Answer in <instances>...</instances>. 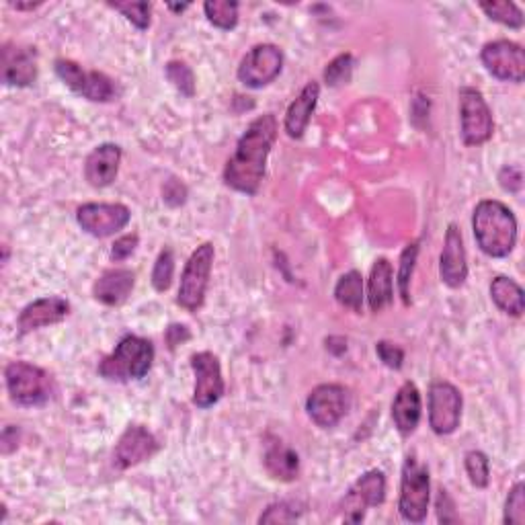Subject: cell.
Listing matches in <instances>:
<instances>
[{
    "mask_svg": "<svg viewBox=\"0 0 525 525\" xmlns=\"http://www.w3.org/2000/svg\"><path fill=\"white\" fill-rule=\"evenodd\" d=\"M169 9L175 11V13H183V11L189 9V5H169Z\"/></svg>",
    "mask_w": 525,
    "mask_h": 525,
    "instance_id": "f6af8a7d",
    "label": "cell"
},
{
    "mask_svg": "<svg viewBox=\"0 0 525 525\" xmlns=\"http://www.w3.org/2000/svg\"><path fill=\"white\" fill-rule=\"evenodd\" d=\"M298 517L300 513L290 503H273L259 517V523H290V521H296Z\"/></svg>",
    "mask_w": 525,
    "mask_h": 525,
    "instance_id": "8d00e7d4",
    "label": "cell"
},
{
    "mask_svg": "<svg viewBox=\"0 0 525 525\" xmlns=\"http://www.w3.org/2000/svg\"><path fill=\"white\" fill-rule=\"evenodd\" d=\"M464 468L468 474V480L472 482V487L476 489H487L489 482H491V462L489 456L480 452V450H472L464 456Z\"/></svg>",
    "mask_w": 525,
    "mask_h": 525,
    "instance_id": "f546056e",
    "label": "cell"
},
{
    "mask_svg": "<svg viewBox=\"0 0 525 525\" xmlns=\"http://www.w3.org/2000/svg\"><path fill=\"white\" fill-rule=\"evenodd\" d=\"M136 286V273L132 269H107L93 286V298L103 306L117 308L126 304Z\"/></svg>",
    "mask_w": 525,
    "mask_h": 525,
    "instance_id": "44dd1931",
    "label": "cell"
},
{
    "mask_svg": "<svg viewBox=\"0 0 525 525\" xmlns=\"http://www.w3.org/2000/svg\"><path fill=\"white\" fill-rule=\"evenodd\" d=\"M460 134L466 146L487 144L495 134L493 111L478 89H460Z\"/></svg>",
    "mask_w": 525,
    "mask_h": 525,
    "instance_id": "52a82bcc",
    "label": "cell"
},
{
    "mask_svg": "<svg viewBox=\"0 0 525 525\" xmlns=\"http://www.w3.org/2000/svg\"><path fill=\"white\" fill-rule=\"evenodd\" d=\"M480 60L497 80L503 83L521 85L525 78V54L523 48L509 39H495V42L484 44L480 50Z\"/></svg>",
    "mask_w": 525,
    "mask_h": 525,
    "instance_id": "5bb4252c",
    "label": "cell"
},
{
    "mask_svg": "<svg viewBox=\"0 0 525 525\" xmlns=\"http://www.w3.org/2000/svg\"><path fill=\"white\" fill-rule=\"evenodd\" d=\"M462 407V394L454 384L437 380L429 386V427L435 435H452L460 427Z\"/></svg>",
    "mask_w": 525,
    "mask_h": 525,
    "instance_id": "7c38bea8",
    "label": "cell"
},
{
    "mask_svg": "<svg viewBox=\"0 0 525 525\" xmlns=\"http://www.w3.org/2000/svg\"><path fill=\"white\" fill-rule=\"evenodd\" d=\"M160 452V443L144 425H130L115 443L113 460L119 470L134 468Z\"/></svg>",
    "mask_w": 525,
    "mask_h": 525,
    "instance_id": "2e32d148",
    "label": "cell"
},
{
    "mask_svg": "<svg viewBox=\"0 0 525 525\" xmlns=\"http://www.w3.org/2000/svg\"><path fill=\"white\" fill-rule=\"evenodd\" d=\"M263 464L269 476L279 482H294L300 474V456L288 446V443L279 439L267 443Z\"/></svg>",
    "mask_w": 525,
    "mask_h": 525,
    "instance_id": "d4e9b609",
    "label": "cell"
},
{
    "mask_svg": "<svg viewBox=\"0 0 525 525\" xmlns=\"http://www.w3.org/2000/svg\"><path fill=\"white\" fill-rule=\"evenodd\" d=\"M132 212L124 204H85L76 210V222L95 238H109L124 230Z\"/></svg>",
    "mask_w": 525,
    "mask_h": 525,
    "instance_id": "9a60e30c",
    "label": "cell"
},
{
    "mask_svg": "<svg viewBox=\"0 0 525 525\" xmlns=\"http://www.w3.org/2000/svg\"><path fill=\"white\" fill-rule=\"evenodd\" d=\"M437 519L441 523H454L458 521V515L454 511V501L450 499L448 491L446 489H439V495H437Z\"/></svg>",
    "mask_w": 525,
    "mask_h": 525,
    "instance_id": "60d3db41",
    "label": "cell"
},
{
    "mask_svg": "<svg viewBox=\"0 0 525 525\" xmlns=\"http://www.w3.org/2000/svg\"><path fill=\"white\" fill-rule=\"evenodd\" d=\"M191 370L195 376L193 405L197 409H212L226 392L220 359L212 351H199L191 355Z\"/></svg>",
    "mask_w": 525,
    "mask_h": 525,
    "instance_id": "30bf717a",
    "label": "cell"
},
{
    "mask_svg": "<svg viewBox=\"0 0 525 525\" xmlns=\"http://www.w3.org/2000/svg\"><path fill=\"white\" fill-rule=\"evenodd\" d=\"M394 302V269L386 257L374 261L368 279V304L370 310L380 314Z\"/></svg>",
    "mask_w": 525,
    "mask_h": 525,
    "instance_id": "cb8c5ba5",
    "label": "cell"
},
{
    "mask_svg": "<svg viewBox=\"0 0 525 525\" xmlns=\"http://www.w3.org/2000/svg\"><path fill=\"white\" fill-rule=\"evenodd\" d=\"M386 501V474L382 470H368L361 474L341 501L343 519L347 523H359L366 511L380 507Z\"/></svg>",
    "mask_w": 525,
    "mask_h": 525,
    "instance_id": "9c48e42d",
    "label": "cell"
},
{
    "mask_svg": "<svg viewBox=\"0 0 525 525\" xmlns=\"http://www.w3.org/2000/svg\"><path fill=\"white\" fill-rule=\"evenodd\" d=\"M363 296L366 294H363V277L359 271L353 269L339 277L337 286H335V300L343 308L359 314L363 308Z\"/></svg>",
    "mask_w": 525,
    "mask_h": 525,
    "instance_id": "4316f807",
    "label": "cell"
},
{
    "mask_svg": "<svg viewBox=\"0 0 525 525\" xmlns=\"http://www.w3.org/2000/svg\"><path fill=\"white\" fill-rule=\"evenodd\" d=\"M165 74L169 78V83L187 99H191L195 95V74L193 70L181 62V60H171L165 66Z\"/></svg>",
    "mask_w": 525,
    "mask_h": 525,
    "instance_id": "d6a6232c",
    "label": "cell"
},
{
    "mask_svg": "<svg viewBox=\"0 0 525 525\" xmlns=\"http://www.w3.org/2000/svg\"><path fill=\"white\" fill-rule=\"evenodd\" d=\"M499 183H501V187H503L505 191L517 193V191L521 189V185H523L521 169H517V167H505V169H501V173H499Z\"/></svg>",
    "mask_w": 525,
    "mask_h": 525,
    "instance_id": "b9f144b4",
    "label": "cell"
},
{
    "mask_svg": "<svg viewBox=\"0 0 525 525\" xmlns=\"http://www.w3.org/2000/svg\"><path fill=\"white\" fill-rule=\"evenodd\" d=\"M503 521L507 525H523L525 523V484L515 482L513 489L505 501V515Z\"/></svg>",
    "mask_w": 525,
    "mask_h": 525,
    "instance_id": "d590c367",
    "label": "cell"
},
{
    "mask_svg": "<svg viewBox=\"0 0 525 525\" xmlns=\"http://www.w3.org/2000/svg\"><path fill=\"white\" fill-rule=\"evenodd\" d=\"M163 199L171 208H179L187 201V187L179 179H169L163 187Z\"/></svg>",
    "mask_w": 525,
    "mask_h": 525,
    "instance_id": "ab89813d",
    "label": "cell"
},
{
    "mask_svg": "<svg viewBox=\"0 0 525 525\" xmlns=\"http://www.w3.org/2000/svg\"><path fill=\"white\" fill-rule=\"evenodd\" d=\"M138 242H140V236L138 234H124V236H119L115 242H113V247H111V261L115 263H121V261H126L130 259L136 249H138Z\"/></svg>",
    "mask_w": 525,
    "mask_h": 525,
    "instance_id": "74e56055",
    "label": "cell"
},
{
    "mask_svg": "<svg viewBox=\"0 0 525 525\" xmlns=\"http://www.w3.org/2000/svg\"><path fill=\"white\" fill-rule=\"evenodd\" d=\"M318 97H320V85L312 80V83H308L300 91V95L292 101V105L288 107L286 119H284V128L292 140H300L304 136L310 119H312V113L316 109Z\"/></svg>",
    "mask_w": 525,
    "mask_h": 525,
    "instance_id": "603a6c76",
    "label": "cell"
},
{
    "mask_svg": "<svg viewBox=\"0 0 525 525\" xmlns=\"http://www.w3.org/2000/svg\"><path fill=\"white\" fill-rule=\"evenodd\" d=\"M431 501V478L429 468L417 460V456H407L402 464L400 476V497L398 513L409 523H423Z\"/></svg>",
    "mask_w": 525,
    "mask_h": 525,
    "instance_id": "5b68a950",
    "label": "cell"
},
{
    "mask_svg": "<svg viewBox=\"0 0 525 525\" xmlns=\"http://www.w3.org/2000/svg\"><path fill=\"white\" fill-rule=\"evenodd\" d=\"M417 257H419V242H411L407 245V249L400 253V261H398V294L400 300L405 306H411V281H413V273L417 267Z\"/></svg>",
    "mask_w": 525,
    "mask_h": 525,
    "instance_id": "83f0119b",
    "label": "cell"
},
{
    "mask_svg": "<svg viewBox=\"0 0 525 525\" xmlns=\"http://www.w3.org/2000/svg\"><path fill=\"white\" fill-rule=\"evenodd\" d=\"M5 382L11 400L19 407H44L54 396L52 376L29 361H11L5 368Z\"/></svg>",
    "mask_w": 525,
    "mask_h": 525,
    "instance_id": "277c9868",
    "label": "cell"
},
{
    "mask_svg": "<svg viewBox=\"0 0 525 525\" xmlns=\"http://www.w3.org/2000/svg\"><path fill=\"white\" fill-rule=\"evenodd\" d=\"M107 7L124 15L140 31H146L150 27V15H152L150 3H134V0H128V3H107Z\"/></svg>",
    "mask_w": 525,
    "mask_h": 525,
    "instance_id": "e575fe53",
    "label": "cell"
},
{
    "mask_svg": "<svg viewBox=\"0 0 525 525\" xmlns=\"http://www.w3.org/2000/svg\"><path fill=\"white\" fill-rule=\"evenodd\" d=\"M491 298L497 304V308L509 316L519 318L525 310V294L523 288L517 284L515 279L497 275L491 281Z\"/></svg>",
    "mask_w": 525,
    "mask_h": 525,
    "instance_id": "484cf974",
    "label": "cell"
},
{
    "mask_svg": "<svg viewBox=\"0 0 525 525\" xmlns=\"http://www.w3.org/2000/svg\"><path fill=\"white\" fill-rule=\"evenodd\" d=\"M439 277L443 284L452 290H458L466 284L468 279V261L464 238L456 224H450L443 238V249L439 255Z\"/></svg>",
    "mask_w": 525,
    "mask_h": 525,
    "instance_id": "ac0fdd59",
    "label": "cell"
},
{
    "mask_svg": "<svg viewBox=\"0 0 525 525\" xmlns=\"http://www.w3.org/2000/svg\"><path fill=\"white\" fill-rule=\"evenodd\" d=\"M68 314H70V302L60 296H46L33 300L21 310L17 318L19 335H29L44 327L58 325V322H62Z\"/></svg>",
    "mask_w": 525,
    "mask_h": 525,
    "instance_id": "d6986e66",
    "label": "cell"
},
{
    "mask_svg": "<svg viewBox=\"0 0 525 525\" xmlns=\"http://www.w3.org/2000/svg\"><path fill=\"white\" fill-rule=\"evenodd\" d=\"M173 275H175V255L171 249H163L158 253L154 267H152V288L156 292H167L173 284Z\"/></svg>",
    "mask_w": 525,
    "mask_h": 525,
    "instance_id": "1f68e13d",
    "label": "cell"
},
{
    "mask_svg": "<svg viewBox=\"0 0 525 525\" xmlns=\"http://www.w3.org/2000/svg\"><path fill=\"white\" fill-rule=\"evenodd\" d=\"M11 7H13V9H17V11H33V9H37V7H39V3H29V5H19V3H11Z\"/></svg>",
    "mask_w": 525,
    "mask_h": 525,
    "instance_id": "ee69618b",
    "label": "cell"
},
{
    "mask_svg": "<svg viewBox=\"0 0 525 525\" xmlns=\"http://www.w3.org/2000/svg\"><path fill=\"white\" fill-rule=\"evenodd\" d=\"M0 78L7 87H31L37 80V50L5 44L0 52Z\"/></svg>",
    "mask_w": 525,
    "mask_h": 525,
    "instance_id": "e0dca14e",
    "label": "cell"
},
{
    "mask_svg": "<svg viewBox=\"0 0 525 525\" xmlns=\"http://www.w3.org/2000/svg\"><path fill=\"white\" fill-rule=\"evenodd\" d=\"M204 13L208 21L222 31H232L238 25V3L234 0H208Z\"/></svg>",
    "mask_w": 525,
    "mask_h": 525,
    "instance_id": "f1b7e54d",
    "label": "cell"
},
{
    "mask_svg": "<svg viewBox=\"0 0 525 525\" xmlns=\"http://www.w3.org/2000/svg\"><path fill=\"white\" fill-rule=\"evenodd\" d=\"M355 68V58L351 54H339L335 60H331L322 72V78H325V83L329 87H341L347 85L351 80Z\"/></svg>",
    "mask_w": 525,
    "mask_h": 525,
    "instance_id": "836d02e7",
    "label": "cell"
},
{
    "mask_svg": "<svg viewBox=\"0 0 525 525\" xmlns=\"http://www.w3.org/2000/svg\"><path fill=\"white\" fill-rule=\"evenodd\" d=\"M154 361V345L152 341L138 337V335H126L121 339L113 353L105 355L99 363V376L107 382H134L148 376L152 370Z\"/></svg>",
    "mask_w": 525,
    "mask_h": 525,
    "instance_id": "3957f363",
    "label": "cell"
},
{
    "mask_svg": "<svg viewBox=\"0 0 525 525\" xmlns=\"http://www.w3.org/2000/svg\"><path fill=\"white\" fill-rule=\"evenodd\" d=\"M284 70V52L275 44H259L240 60L236 76L247 89H263Z\"/></svg>",
    "mask_w": 525,
    "mask_h": 525,
    "instance_id": "4fadbf2b",
    "label": "cell"
},
{
    "mask_svg": "<svg viewBox=\"0 0 525 525\" xmlns=\"http://www.w3.org/2000/svg\"><path fill=\"white\" fill-rule=\"evenodd\" d=\"M214 257L216 249L212 242H204L199 245L189 261L185 263L181 284H179V294H177V304L187 310V312H197L206 302L208 286H210V275L214 267Z\"/></svg>",
    "mask_w": 525,
    "mask_h": 525,
    "instance_id": "8992f818",
    "label": "cell"
},
{
    "mask_svg": "<svg viewBox=\"0 0 525 525\" xmlns=\"http://www.w3.org/2000/svg\"><path fill=\"white\" fill-rule=\"evenodd\" d=\"M480 9L491 21L501 23L509 29L523 27V13L515 3H507V0H501V3H480Z\"/></svg>",
    "mask_w": 525,
    "mask_h": 525,
    "instance_id": "4dcf8cb0",
    "label": "cell"
},
{
    "mask_svg": "<svg viewBox=\"0 0 525 525\" xmlns=\"http://www.w3.org/2000/svg\"><path fill=\"white\" fill-rule=\"evenodd\" d=\"M277 138V119L273 113H263L251 121L247 132L240 136L234 154L224 167V183L249 197L257 195L265 179L267 160Z\"/></svg>",
    "mask_w": 525,
    "mask_h": 525,
    "instance_id": "6da1fadb",
    "label": "cell"
},
{
    "mask_svg": "<svg viewBox=\"0 0 525 525\" xmlns=\"http://www.w3.org/2000/svg\"><path fill=\"white\" fill-rule=\"evenodd\" d=\"M351 396L341 384H320L306 398V413L320 429H333L349 413Z\"/></svg>",
    "mask_w": 525,
    "mask_h": 525,
    "instance_id": "8fae6325",
    "label": "cell"
},
{
    "mask_svg": "<svg viewBox=\"0 0 525 525\" xmlns=\"http://www.w3.org/2000/svg\"><path fill=\"white\" fill-rule=\"evenodd\" d=\"M121 148L117 144H99L85 160V179L95 189H105L113 185L119 175Z\"/></svg>",
    "mask_w": 525,
    "mask_h": 525,
    "instance_id": "7402d4cb",
    "label": "cell"
},
{
    "mask_svg": "<svg viewBox=\"0 0 525 525\" xmlns=\"http://www.w3.org/2000/svg\"><path fill=\"white\" fill-rule=\"evenodd\" d=\"M478 249L491 259H505L517 245V218L497 199H482L472 214Z\"/></svg>",
    "mask_w": 525,
    "mask_h": 525,
    "instance_id": "7a4b0ae2",
    "label": "cell"
},
{
    "mask_svg": "<svg viewBox=\"0 0 525 525\" xmlns=\"http://www.w3.org/2000/svg\"><path fill=\"white\" fill-rule=\"evenodd\" d=\"M189 339H191V333H189V329L185 325H171L167 329V333H165V341H167L171 351H175L179 345L187 343Z\"/></svg>",
    "mask_w": 525,
    "mask_h": 525,
    "instance_id": "7bdbcfd3",
    "label": "cell"
},
{
    "mask_svg": "<svg viewBox=\"0 0 525 525\" xmlns=\"http://www.w3.org/2000/svg\"><path fill=\"white\" fill-rule=\"evenodd\" d=\"M376 353L384 366L390 370H400L402 363H405V351L390 341H380L376 345Z\"/></svg>",
    "mask_w": 525,
    "mask_h": 525,
    "instance_id": "f35d334b",
    "label": "cell"
},
{
    "mask_svg": "<svg viewBox=\"0 0 525 525\" xmlns=\"http://www.w3.org/2000/svg\"><path fill=\"white\" fill-rule=\"evenodd\" d=\"M54 70L62 83L76 93L78 97H83L93 103H109L115 99V83L99 70H85L78 62L58 58L54 62Z\"/></svg>",
    "mask_w": 525,
    "mask_h": 525,
    "instance_id": "ba28073f",
    "label": "cell"
},
{
    "mask_svg": "<svg viewBox=\"0 0 525 525\" xmlns=\"http://www.w3.org/2000/svg\"><path fill=\"white\" fill-rule=\"evenodd\" d=\"M423 415V402H421V392L415 382H405L394 400H392V421L396 431L402 437H409L417 431Z\"/></svg>",
    "mask_w": 525,
    "mask_h": 525,
    "instance_id": "ffe728a7",
    "label": "cell"
}]
</instances>
